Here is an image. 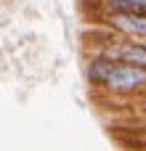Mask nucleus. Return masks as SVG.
I'll return each instance as SVG.
<instances>
[{"label": "nucleus", "mask_w": 146, "mask_h": 151, "mask_svg": "<svg viewBox=\"0 0 146 151\" xmlns=\"http://www.w3.org/2000/svg\"><path fill=\"white\" fill-rule=\"evenodd\" d=\"M112 69H114L112 58H106L101 53H93L90 61H88V66H85V77H88V82L93 88H104L106 80H109V74H112Z\"/></svg>", "instance_id": "4"}, {"label": "nucleus", "mask_w": 146, "mask_h": 151, "mask_svg": "<svg viewBox=\"0 0 146 151\" xmlns=\"http://www.w3.org/2000/svg\"><path fill=\"white\" fill-rule=\"evenodd\" d=\"M106 93L112 96H133V93H144L146 90V69L138 66H128V64H114L106 85Z\"/></svg>", "instance_id": "1"}, {"label": "nucleus", "mask_w": 146, "mask_h": 151, "mask_svg": "<svg viewBox=\"0 0 146 151\" xmlns=\"http://www.w3.org/2000/svg\"><path fill=\"white\" fill-rule=\"evenodd\" d=\"M109 13H146V0H104Z\"/></svg>", "instance_id": "5"}, {"label": "nucleus", "mask_w": 146, "mask_h": 151, "mask_svg": "<svg viewBox=\"0 0 146 151\" xmlns=\"http://www.w3.org/2000/svg\"><path fill=\"white\" fill-rule=\"evenodd\" d=\"M88 3H96V0H88ZM98 3H104V0H98Z\"/></svg>", "instance_id": "6"}, {"label": "nucleus", "mask_w": 146, "mask_h": 151, "mask_svg": "<svg viewBox=\"0 0 146 151\" xmlns=\"http://www.w3.org/2000/svg\"><path fill=\"white\" fill-rule=\"evenodd\" d=\"M101 56L112 58L114 64H128V66H138L146 69V42H136V40H125V37H114L109 42H104L98 48Z\"/></svg>", "instance_id": "2"}, {"label": "nucleus", "mask_w": 146, "mask_h": 151, "mask_svg": "<svg viewBox=\"0 0 146 151\" xmlns=\"http://www.w3.org/2000/svg\"><path fill=\"white\" fill-rule=\"evenodd\" d=\"M106 24L125 40H146V13H106Z\"/></svg>", "instance_id": "3"}]
</instances>
